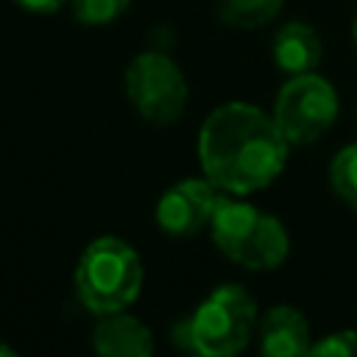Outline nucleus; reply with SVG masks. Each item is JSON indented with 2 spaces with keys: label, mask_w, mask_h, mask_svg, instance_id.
Listing matches in <instances>:
<instances>
[{
  "label": "nucleus",
  "mask_w": 357,
  "mask_h": 357,
  "mask_svg": "<svg viewBox=\"0 0 357 357\" xmlns=\"http://www.w3.org/2000/svg\"><path fill=\"white\" fill-rule=\"evenodd\" d=\"M259 349L268 357H298L310 354V324L301 310L276 304L259 318Z\"/></svg>",
  "instance_id": "8"
},
{
  "label": "nucleus",
  "mask_w": 357,
  "mask_h": 357,
  "mask_svg": "<svg viewBox=\"0 0 357 357\" xmlns=\"http://www.w3.org/2000/svg\"><path fill=\"white\" fill-rule=\"evenodd\" d=\"M337 117V92L318 73L290 75L273 103V120L290 145H310L332 128Z\"/></svg>",
  "instance_id": "5"
},
{
  "label": "nucleus",
  "mask_w": 357,
  "mask_h": 357,
  "mask_svg": "<svg viewBox=\"0 0 357 357\" xmlns=\"http://www.w3.org/2000/svg\"><path fill=\"white\" fill-rule=\"evenodd\" d=\"M354 45H357V20H354Z\"/></svg>",
  "instance_id": "17"
},
{
  "label": "nucleus",
  "mask_w": 357,
  "mask_h": 357,
  "mask_svg": "<svg viewBox=\"0 0 357 357\" xmlns=\"http://www.w3.org/2000/svg\"><path fill=\"white\" fill-rule=\"evenodd\" d=\"M318 357H357V329L332 332L321 343H312V351Z\"/></svg>",
  "instance_id": "14"
},
{
  "label": "nucleus",
  "mask_w": 357,
  "mask_h": 357,
  "mask_svg": "<svg viewBox=\"0 0 357 357\" xmlns=\"http://www.w3.org/2000/svg\"><path fill=\"white\" fill-rule=\"evenodd\" d=\"M131 0H70V11L81 25H109L114 22Z\"/></svg>",
  "instance_id": "13"
},
{
  "label": "nucleus",
  "mask_w": 357,
  "mask_h": 357,
  "mask_svg": "<svg viewBox=\"0 0 357 357\" xmlns=\"http://www.w3.org/2000/svg\"><path fill=\"white\" fill-rule=\"evenodd\" d=\"M329 181L337 198L357 212V142L346 145L335 153L329 165Z\"/></svg>",
  "instance_id": "12"
},
{
  "label": "nucleus",
  "mask_w": 357,
  "mask_h": 357,
  "mask_svg": "<svg viewBox=\"0 0 357 357\" xmlns=\"http://www.w3.org/2000/svg\"><path fill=\"white\" fill-rule=\"evenodd\" d=\"M290 142L273 114L251 103H223L209 112L198 134L204 176L223 192L248 195L268 187L287 162Z\"/></svg>",
  "instance_id": "1"
},
{
  "label": "nucleus",
  "mask_w": 357,
  "mask_h": 357,
  "mask_svg": "<svg viewBox=\"0 0 357 357\" xmlns=\"http://www.w3.org/2000/svg\"><path fill=\"white\" fill-rule=\"evenodd\" d=\"M0 354H6V357H14V349H8V346H0Z\"/></svg>",
  "instance_id": "16"
},
{
  "label": "nucleus",
  "mask_w": 357,
  "mask_h": 357,
  "mask_svg": "<svg viewBox=\"0 0 357 357\" xmlns=\"http://www.w3.org/2000/svg\"><path fill=\"white\" fill-rule=\"evenodd\" d=\"M142 287L139 254L120 237L92 240L75 265L78 301L92 315L120 312L137 301Z\"/></svg>",
  "instance_id": "2"
},
{
  "label": "nucleus",
  "mask_w": 357,
  "mask_h": 357,
  "mask_svg": "<svg viewBox=\"0 0 357 357\" xmlns=\"http://www.w3.org/2000/svg\"><path fill=\"white\" fill-rule=\"evenodd\" d=\"M209 229L218 251L248 271L279 268L290 248L287 231L279 218L226 195L220 198Z\"/></svg>",
  "instance_id": "3"
},
{
  "label": "nucleus",
  "mask_w": 357,
  "mask_h": 357,
  "mask_svg": "<svg viewBox=\"0 0 357 357\" xmlns=\"http://www.w3.org/2000/svg\"><path fill=\"white\" fill-rule=\"evenodd\" d=\"M282 6L284 0H220L218 14L226 25L251 31V28L268 25L282 11Z\"/></svg>",
  "instance_id": "11"
},
{
  "label": "nucleus",
  "mask_w": 357,
  "mask_h": 357,
  "mask_svg": "<svg viewBox=\"0 0 357 357\" xmlns=\"http://www.w3.org/2000/svg\"><path fill=\"white\" fill-rule=\"evenodd\" d=\"M190 351L201 357H231L248 346L257 326V304L240 284L215 287L187 318Z\"/></svg>",
  "instance_id": "4"
},
{
  "label": "nucleus",
  "mask_w": 357,
  "mask_h": 357,
  "mask_svg": "<svg viewBox=\"0 0 357 357\" xmlns=\"http://www.w3.org/2000/svg\"><path fill=\"white\" fill-rule=\"evenodd\" d=\"M321 56H324L321 36L307 22H287L273 36V61L287 75L315 73Z\"/></svg>",
  "instance_id": "10"
},
{
  "label": "nucleus",
  "mask_w": 357,
  "mask_h": 357,
  "mask_svg": "<svg viewBox=\"0 0 357 357\" xmlns=\"http://www.w3.org/2000/svg\"><path fill=\"white\" fill-rule=\"evenodd\" d=\"M126 92L139 117L167 126L181 117L187 106V81L176 61L165 53L145 50L131 59L126 70Z\"/></svg>",
  "instance_id": "6"
},
{
  "label": "nucleus",
  "mask_w": 357,
  "mask_h": 357,
  "mask_svg": "<svg viewBox=\"0 0 357 357\" xmlns=\"http://www.w3.org/2000/svg\"><path fill=\"white\" fill-rule=\"evenodd\" d=\"M92 349L103 357H148L153 351V337L139 318L120 310L100 315L92 329Z\"/></svg>",
  "instance_id": "9"
},
{
  "label": "nucleus",
  "mask_w": 357,
  "mask_h": 357,
  "mask_svg": "<svg viewBox=\"0 0 357 357\" xmlns=\"http://www.w3.org/2000/svg\"><path fill=\"white\" fill-rule=\"evenodd\" d=\"M11 3H17L20 8L33 11V14H53V11H59L67 0H11Z\"/></svg>",
  "instance_id": "15"
},
{
  "label": "nucleus",
  "mask_w": 357,
  "mask_h": 357,
  "mask_svg": "<svg viewBox=\"0 0 357 357\" xmlns=\"http://www.w3.org/2000/svg\"><path fill=\"white\" fill-rule=\"evenodd\" d=\"M220 187L209 178H184L165 190L156 204V223L173 237L198 234L212 223V215L220 204Z\"/></svg>",
  "instance_id": "7"
}]
</instances>
